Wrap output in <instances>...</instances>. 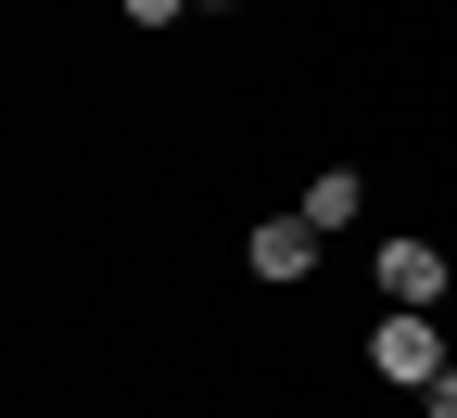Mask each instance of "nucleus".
I'll use <instances>...</instances> for the list:
<instances>
[{"instance_id":"nucleus-2","label":"nucleus","mask_w":457,"mask_h":418,"mask_svg":"<svg viewBox=\"0 0 457 418\" xmlns=\"http://www.w3.org/2000/svg\"><path fill=\"white\" fill-rule=\"evenodd\" d=\"M381 291H394L407 317H432V305H445V254H432V242H381Z\"/></svg>"},{"instance_id":"nucleus-5","label":"nucleus","mask_w":457,"mask_h":418,"mask_svg":"<svg viewBox=\"0 0 457 418\" xmlns=\"http://www.w3.org/2000/svg\"><path fill=\"white\" fill-rule=\"evenodd\" d=\"M420 418H457V368H432V381H420Z\"/></svg>"},{"instance_id":"nucleus-6","label":"nucleus","mask_w":457,"mask_h":418,"mask_svg":"<svg viewBox=\"0 0 457 418\" xmlns=\"http://www.w3.org/2000/svg\"><path fill=\"white\" fill-rule=\"evenodd\" d=\"M191 13V0H128V26H179Z\"/></svg>"},{"instance_id":"nucleus-4","label":"nucleus","mask_w":457,"mask_h":418,"mask_svg":"<svg viewBox=\"0 0 457 418\" xmlns=\"http://www.w3.org/2000/svg\"><path fill=\"white\" fill-rule=\"evenodd\" d=\"M293 216L318 228V242H330V228H343V216H356V177H343V165H318V177H305V203H293Z\"/></svg>"},{"instance_id":"nucleus-7","label":"nucleus","mask_w":457,"mask_h":418,"mask_svg":"<svg viewBox=\"0 0 457 418\" xmlns=\"http://www.w3.org/2000/svg\"><path fill=\"white\" fill-rule=\"evenodd\" d=\"M204 13H228V0H204Z\"/></svg>"},{"instance_id":"nucleus-3","label":"nucleus","mask_w":457,"mask_h":418,"mask_svg":"<svg viewBox=\"0 0 457 418\" xmlns=\"http://www.w3.org/2000/svg\"><path fill=\"white\" fill-rule=\"evenodd\" d=\"M242 254H254V279H305V266H318V228H305V216H267Z\"/></svg>"},{"instance_id":"nucleus-1","label":"nucleus","mask_w":457,"mask_h":418,"mask_svg":"<svg viewBox=\"0 0 457 418\" xmlns=\"http://www.w3.org/2000/svg\"><path fill=\"white\" fill-rule=\"evenodd\" d=\"M369 368H381V381H407V393H420V381L445 368V342H432V317H407V305H394V317L369 330Z\"/></svg>"}]
</instances>
